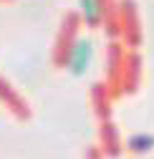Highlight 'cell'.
<instances>
[{"label":"cell","instance_id":"1","mask_svg":"<svg viewBox=\"0 0 154 159\" xmlns=\"http://www.w3.org/2000/svg\"><path fill=\"white\" fill-rule=\"evenodd\" d=\"M88 58H91V41H84V38H79L71 51H68V58H66V63L73 73H81L86 66H88Z\"/></svg>","mask_w":154,"mask_h":159},{"label":"cell","instance_id":"2","mask_svg":"<svg viewBox=\"0 0 154 159\" xmlns=\"http://www.w3.org/2000/svg\"><path fill=\"white\" fill-rule=\"evenodd\" d=\"M81 3V10H84V18L88 25H99L101 23V13H104V5L101 0H79Z\"/></svg>","mask_w":154,"mask_h":159},{"label":"cell","instance_id":"3","mask_svg":"<svg viewBox=\"0 0 154 159\" xmlns=\"http://www.w3.org/2000/svg\"><path fill=\"white\" fill-rule=\"evenodd\" d=\"M129 149L137 152V154L154 149V136L152 134H134V136H129Z\"/></svg>","mask_w":154,"mask_h":159}]
</instances>
